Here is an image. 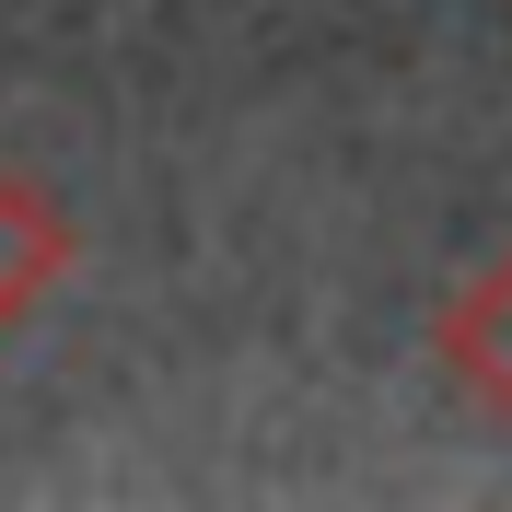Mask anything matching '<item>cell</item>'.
<instances>
[{
	"label": "cell",
	"mask_w": 512,
	"mask_h": 512,
	"mask_svg": "<svg viewBox=\"0 0 512 512\" xmlns=\"http://www.w3.org/2000/svg\"><path fill=\"white\" fill-rule=\"evenodd\" d=\"M70 268H82V222H70L35 175H12V163H0V338H12V326H24L35 303L70 280Z\"/></svg>",
	"instance_id": "obj_1"
},
{
	"label": "cell",
	"mask_w": 512,
	"mask_h": 512,
	"mask_svg": "<svg viewBox=\"0 0 512 512\" xmlns=\"http://www.w3.org/2000/svg\"><path fill=\"white\" fill-rule=\"evenodd\" d=\"M431 350H443V373L478 396L489 419H512V256H489L478 280L443 303V326H431Z\"/></svg>",
	"instance_id": "obj_2"
}]
</instances>
